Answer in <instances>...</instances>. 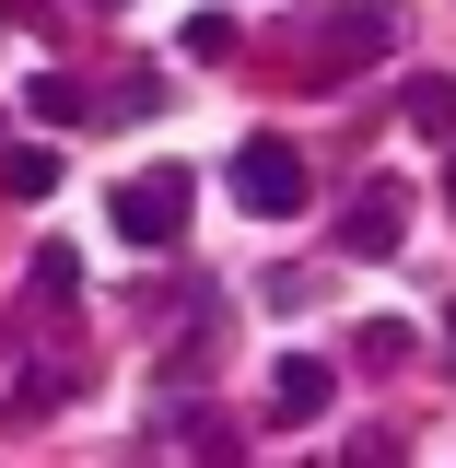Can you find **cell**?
<instances>
[{"mask_svg":"<svg viewBox=\"0 0 456 468\" xmlns=\"http://www.w3.org/2000/svg\"><path fill=\"white\" fill-rule=\"evenodd\" d=\"M0 187H12V199H48V187H58V153H12Z\"/></svg>","mask_w":456,"mask_h":468,"instance_id":"cell-8","label":"cell"},{"mask_svg":"<svg viewBox=\"0 0 456 468\" xmlns=\"http://www.w3.org/2000/svg\"><path fill=\"white\" fill-rule=\"evenodd\" d=\"M24 292H36V304H70V292H82V258H70V246H36Z\"/></svg>","mask_w":456,"mask_h":468,"instance_id":"cell-6","label":"cell"},{"mask_svg":"<svg viewBox=\"0 0 456 468\" xmlns=\"http://www.w3.org/2000/svg\"><path fill=\"white\" fill-rule=\"evenodd\" d=\"M70 399V375H24V387H12V421H36V410H58Z\"/></svg>","mask_w":456,"mask_h":468,"instance_id":"cell-10","label":"cell"},{"mask_svg":"<svg viewBox=\"0 0 456 468\" xmlns=\"http://www.w3.org/2000/svg\"><path fill=\"white\" fill-rule=\"evenodd\" d=\"M175 48H187V58H223V48H234V12H187V36H175Z\"/></svg>","mask_w":456,"mask_h":468,"instance_id":"cell-9","label":"cell"},{"mask_svg":"<svg viewBox=\"0 0 456 468\" xmlns=\"http://www.w3.org/2000/svg\"><path fill=\"white\" fill-rule=\"evenodd\" d=\"M445 211H456V165H445Z\"/></svg>","mask_w":456,"mask_h":468,"instance_id":"cell-11","label":"cell"},{"mask_svg":"<svg viewBox=\"0 0 456 468\" xmlns=\"http://www.w3.org/2000/svg\"><path fill=\"white\" fill-rule=\"evenodd\" d=\"M106 223H117V246L164 258L175 234H187V165H153V176H129V187L106 199Z\"/></svg>","mask_w":456,"mask_h":468,"instance_id":"cell-2","label":"cell"},{"mask_svg":"<svg viewBox=\"0 0 456 468\" xmlns=\"http://www.w3.org/2000/svg\"><path fill=\"white\" fill-rule=\"evenodd\" d=\"M24 106L48 117V129H70V117H82V82H70V70H36V82H24Z\"/></svg>","mask_w":456,"mask_h":468,"instance_id":"cell-7","label":"cell"},{"mask_svg":"<svg viewBox=\"0 0 456 468\" xmlns=\"http://www.w3.org/2000/svg\"><path fill=\"white\" fill-rule=\"evenodd\" d=\"M328 399H340V363H328V351H281V375H270V410H281V421H316Z\"/></svg>","mask_w":456,"mask_h":468,"instance_id":"cell-4","label":"cell"},{"mask_svg":"<svg viewBox=\"0 0 456 468\" xmlns=\"http://www.w3.org/2000/svg\"><path fill=\"white\" fill-rule=\"evenodd\" d=\"M316 199V176H304V153H292L281 129H258L246 153H234V211H258V223H292Z\"/></svg>","mask_w":456,"mask_h":468,"instance_id":"cell-1","label":"cell"},{"mask_svg":"<svg viewBox=\"0 0 456 468\" xmlns=\"http://www.w3.org/2000/svg\"><path fill=\"white\" fill-rule=\"evenodd\" d=\"M409 129H421V141H445V129H456V82H445V70L409 82Z\"/></svg>","mask_w":456,"mask_h":468,"instance_id":"cell-5","label":"cell"},{"mask_svg":"<svg viewBox=\"0 0 456 468\" xmlns=\"http://www.w3.org/2000/svg\"><path fill=\"white\" fill-rule=\"evenodd\" d=\"M398 234H409V187H398V176H375V187L340 211V258H398Z\"/></svg>","mask_w":456,"mask_h":468,"instance_id":"cell-3","label":"cell"}]
</instances>
